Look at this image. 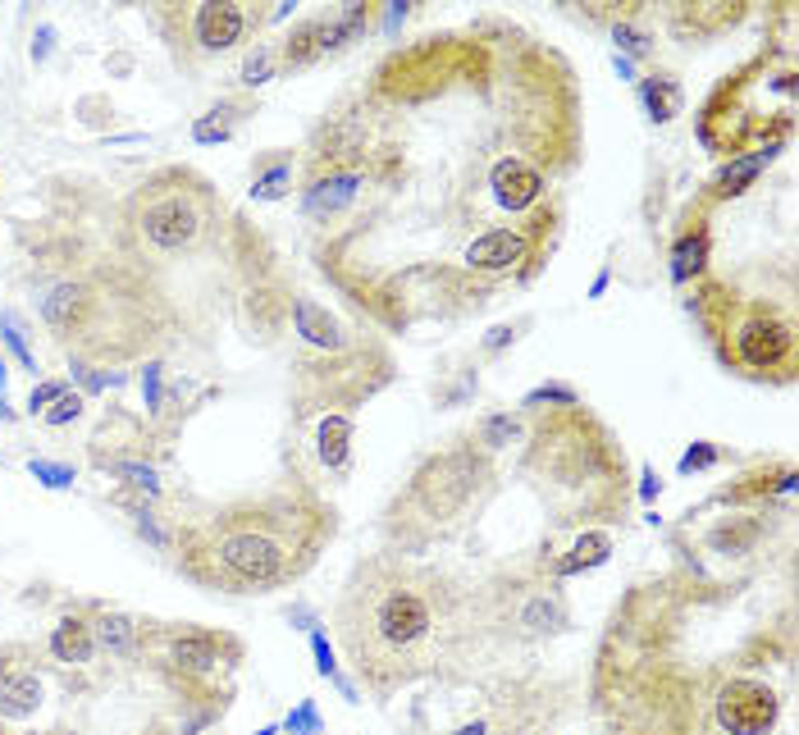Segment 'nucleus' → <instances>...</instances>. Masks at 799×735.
Here are the masks:
<instances>
[{
  "instance_id": "1",
  "label": "nucleus",
  "mask_w": 799,
  "mask_h": 735,
  "mask_svg": "<svg viewBox=\"0 0 799 735\" xmlns=\"http://www.w3.org/2000/svg\"><path fill=\"white\" fill-rule=\"evenodd\" d=\"M576 69L521 23L484 14L388 51L325 110L302 165H343L357 201L316 233V265L384 333L452 325L484 306L467 284L480 238L567 216Z\"/></svg>"
},
{
  "instance_id": "2",
  "label": "nucleus",
  "mask_w": 799,
  "mask_h": 735,
  "mask_svg": "<svg viewBox=\"0 0 799 735\" xmlns=\"http://www.w3.org/2000/svg\"><path fill=\"white\" fill-rule=\"evenodd\" d=\"M475 626V594L462 580L393 548L361 558L333 603V639L375 699L462 662Z\"/></svg>"
},
{
  "instance_id": "3",
  "label": "nucleus",
  "mask_w": 799,
  "mask_h": 735,
  "mask_svg": "<svg viewBox=\"0 0 799 735\" xmlns=\"http://www.w3.org/2000/svg\"><path fill=\"white\" fill-rule=\"evenodd\" d=\"M338 535V512L311 484L238 498L178 526V567L215 594H274L320 562Z\"/></svg>"
},
{
  "instance_id": "4",
  "label": "nucleus",
  "mask_w": 799,
  "mask_h": 735,
  "mask_svg": "<svg viewBox=\"0 0 799 735\" xmlns=\"http://www.w3.org/2000/svg\"><path fill=\"white\" fill-rule=\"evenodd\" d=\"M521 467L535 480L539 498L558 512V526L594 530L599 520H617L626 512V448L585 403L530 412Z\"/></svg>"
},
{
  "instance_id": "5",
  "label": "nucleus",
  "mask_w": 799,
  "mask_h": 735,
  "mask_svg": "<svg viewBox=\"0 0 799 735\" xmlns=\"http://www.w3.org/2000/svg\"><path fill=\"white\" fill-rule=\"evenodd\" d=\"M694 325L718 365L735 380L786 388L799 375V325L795 311L763 293H745L741 284L703 274L690 297Z\"/></svg>"
},
{
  "instance_id": "6",
  "label": "nucleus",
  "mask_w": 799,
  "mask_h": 735,
  "mask_svg": "<svg viewBox=\"0 0 799 735\" xmlns=\"http://www.w3.org/2000/svg\"><path fill=\"white\" fill-rule=\"evenodd\" d=\"M489 494H494V457L475 439H457L439 452L420 457V467L384 507L380 530L393 553L420 558L452 530H462L471 512L484 507Z\"/></svg>"
},
{
  "instance_id": "7",
  "label": "nucleus",
  "mask_w": 799,
  "mask_h": 735,
  "mask_svg": "<svg viewBox=\"0 0 799 735\" xmlns=\"http://www.w3.org/2000/svg\"><path fill=\"white\" fill-rule=\"evenodd\" d=\"M795 110H799V69L790 51L763 46L745 65L718 78V87L699 110V142L718 151L722 161L763 146L786 151L795 133Z\"/></svg>"
},
{
  "instance_id": "8",
  "label": "nucleus",
  "mask_w": 799,
  "mask_h": 735,
  "mask_svg": "<svg viewBox=\"0 0 799 735\" xmlns=\"http://www.w3.org/2000/svg\"><path fill=\"white\" fill-rule=\"evenodd\" d=\"M293 333H297V407L302 412H333L361 407L393 380V356L365 329L338 320L316 297H293Z\"/></svg>"
},
{
  "instance_id": "9",
  "label": "nucleus",
  "mask_w": 799,
  "mask_h": 735,
  "mask_svg": "<svg viewBox=\"0 0 799 735\" xmlns=\"http://www.w3.org/2000/svg\"><path fill=\"white\" fill-rule=\"evenodd\" d=\"M215 216V188L188 165L146 174L124 201V229L142 256H193L210 238Z\"/></svg>"
},
{
  "instance_id": "10",
  "label": "nucleus",
  "mask_w": 799,
  "mask_h": 735,
  "mask_svg": "<svg viewBox=\"0 0 799 735\" xmlns=\"http://www.w3.org/2000/svg\"><path fill=\"white\" fill-rule=\"evenodd\" d=\"M270 19L274 14L252 6V0H193V6L165 0V6L151 10V23H156V33L165 37L183 69H201L210 59L238 51Z\"/></svg>"
},
{
  "instance_id": "11",
  "label": "nucleus",
  "mask_w": 799,
  "mask_h": 735,
  "mask_svg": "<svg viewBox=\"0 0 799 735\" xmlns=\"http://www.w3.org/2000/svg\"><path fill=\"white\" fill-rule=\"evenodd\" d=\"M156 658L161 677L178 685L183 694H201L220 681V671L242 662V645L225 630H206L193 622H174V626H151L142 639V658Z\"/></svg>"
},
{
  "instance_id": "12",
  "label": "nucleus",
  "mask_w": 799,
  "mask_h": 735,
  "mask_svg": "<svg viewBox=\"0 0 799 735\" xmlns=\"http://www.w3.org/2000/svg\"><path fill=\"white\" fill-rule=\"evenodd\" d=\"M722 735H773L786 713V690L754 671H731L709 699Z\"/></svg>"
},
{
  "instance_id": "13",
  "label": "nucleus",
  "mask_w": 799,
  "mask_h": 735,
  "mask_svg": "<svg viewBox=\"0 0 799 735\" xmlns=\"http://www.w3.org/2000/svg\"><path fill=\"white\" fill-rule=\"evenodd\" d=\"M46 699L37 654L28 645H0V722L33 717Z\"/></svg>"
},
{
  "instance_id": "14",
  "label": "nucleus",
  "mask_w": 799,
  "mask_h": 735,
  "mask_svg": "<svg viewBox=\"0 0 799 735\" xmlns=\"http://www.w3.org/2000/svg\"><path fill=\"white\" fill-rule=\"evenodd\" d=\"M795 480H799V471H795V462H763V467H754V471H745L741 480H731L722 494H718V503H735V507H773V503H786L790 494H795Z\"/></svg>"
},
{
  "instance_id": "15",
  "label": "nucleus",
  "mask_w": 799,
  "mask_h": 735,
  "mask_svg": "<svg viewBox=\"0 0 799 735\" xmlns=\"http://www.w3.org/2000/svg\"><path fill=\"white\" fill-rule=\"evenodd\" d=\"M709 256H713V233H709V216H694L676 229L671 248H667V274L676 288L699 284L709 274Z\"/></svg>"
},
{
  "instance_id": "16",
  "label": "nucleus",
  "mask_w": 799,
  "mask_h": 735,
  "mask_svg": "<svg viewBox=\"0 0 799 735\" xmlns=\"http://www.w3.org/2000/svg\"><path fill=\"white\" fill-rule=\"evenodd\" d=\"M749 14V6H671L667 10V28L681 42H713V37H722V33H731L735 23H741Z\"/></svg>"
},
{
  "instance_id": "17",
  "label": "nucleus",
  "mask_w": 799,
  "mask_h": 735,
  "mask_svg": "<svg viewBox=\"0 0 799 735\" xmlns=\"http://www.w3.org/2000/svg\"><path fill=\"white\" fill-rule=\"evenodd\" d=\"M274 55H280V74H302L311 69L316 59L329 55V14H311L293 23L284 42H274Z\"/></svg>"
},
{
  "instance_id": "18",
  "label": "nucleus",
  "mask_w": 799,
  "mask_h": 735,
  "mask_svg": "<svg viewBox=\"0 0 799 735\" xmlns=\"http://www.w3.org/2000/svg\"><path fill=\"white\" fill-rule=\"evenodd\" d=\"M91 639H97V654H110V658H142L146 622L129 617V612H119V607H97V617H91Z\"/></svg>"
},
{
  "instance_id": "19",
  "label": "nucleus",
  "mask_w": 799,
  "mask_h": 735,
  "mask_svg": "<svg viewBox=\"0 0 799 735\" xmlns=\"http://www.w3.org/2000/svg\"><path fill=\"white\" fill-rule=\"evenodd\" d=\"M781 156L777 146H763V151H745V156H731V161H722V169L709 178V201H731V197H745L754 183H758V174L767 169Z\"/></svg>"
},
{
  "instance_id": "20",
  "label": "nucleus",
  "mask_w": 799,
  "mask_h": 735,
  "mask_svg": "<svg viewBox=\"0 0 799 735\" xmlns=\"http://www.w3.org/2000/svg\"><path fill=\"white\" fill-rule=\"evenodd\" d=\"M352 439H357L352 412H325L316 420V462L329 475H348V467H352Z\"/></svg>"
},
{
  "instance_id": "21",
  "label": "nucleus",
  "mask_w": 799,
  "mask_h": 735,
  "mask_svg": "<svg viewBox=\"0 0 799 735\" xmlns=\"http://www.w3.org/2000/svg\"><path fill=\"white\" fill-rule=\"evenodd\" d=\"M763 535H767L763 516L735 512V516H722L718 526L703 535V548H709V553H722V558H745V553H754V548L763 544Z\"/></svg>"
},
{
  "instance_id": "22",
  "label": "nucleus",
  "mask_w": 799,
  "mask_h": 735,
  "mask_svg": "<svg viewBox=\"0 0 799 735\" xmlns=\"http://www.w3.org/2000/svg\"><path fill=\"white\" fill-rule=\"evenodd\" d=\"M297 183V151L274 146L252 161V201H284Z\"/></svg>"
},
{
  "instance_id": "23",
  "label": "nucleus",
  "mask_w": 799,
  "mask_h": 735,
  "mask_svg": "<svg viewBox=\"0 0 799 735\" xmlns=\"http://www.w3.org/2000/svg\"><path fill=\"white\" fill-rule=\"evenodd\" d=\"M46 654L65 667H87L97 658V639H91V617L83 612H69V617H59L46 635Z\"/></svg>"
},
{
  "instance_id": "24",
  "label": "nucleus",
  "mask_w": 799,
  "mask_h": 735,
  "mask_svg": "<svg viewBox=\"0 0 799 735\" xmlns=\"http://www.w3.org/2000/svg\"><path fill=\"white\" fill-rule=\"evenodd\" d=\"M639 101H644V110H649L654 124H671V119L686 110V87H681L676 74L654 69V74L639 78Z\"/></svg>"
},
{
  "instance_id": "25",
  "label": "nucleus",
  "mask_w": 799,
  "mask_h": 735,
  "mask_svg": "<svg viewBox=\"0 0 799 735\" xmlns=\"http://www.w3.org/2000/svg\"><path fill=\"white\" fill-rule=\"evenodd\" d=\"M612 530H585L576 544H571V553L567 558H558L552 562V580H571V575H580V571H594V567H603L608 558H612Z\"/></svg>"
},
{
  "instance_id": "26",
  "label": "nucleus",
  "mask_w": 799,
  "mask_h": 735,
  "mask_svg": "<svg viewBox=\"0 0 799 735\" xmlns=\"http://www.w3.org/2000/svg\"><path fill=\"white\" fill-rule=\"evenodd\" d=\"M252 114V101L248 97H233V101H220L215 110H206L197 124H193V142L197 146H215V142H229L233 129L242 124V119Z\"/></svg>"
},
{
  "instance_id": "27",
  "label": "nucleus",
  "mask_w": 799,
  "mask_h": 735,
  "mask_svg": "<svg viewBox=\"0 0 799 735\" xmlns=\"http://www.w3.org/2000/svg\"><path fill=\"white\" fill-rule=\"evenodd\" d=\"M521 435H526V416H521V412H494V416H484V420L475 425L471 439H475L489 457H494V452H503L507 443H516Z\"/></svg>"
},
{
  "instance_id": "28",
  "label": "nucleus",
  "mask_w": 799,
  "mask_h": 735,
  "mask_svg": "<svg viewBox=\"0 0 799 735\" xmlns=\"http://www.w3.org/2000/svg\"><path fill=\"white\" fill-rule=\"evenodd\" d=\"M612 33V42H617V55L622 59H654V51H658V37L649 33V28H639V19H622V23H612L608 28Z\"/></svg>"
},
{
  "instance_id": "29",
  "label": "nucleus",
  "mask_w": 799,
  "mask_h": 735,
  "mask_svg": "<svg viewBox=\"0 0 799 735\" xmlns=\"http://www.w3.org/2000/svg\"><path fill=\"white\" fill-rule=\"evenodd\" d=\"M270 78H280V55H274V42H261L256 51H248V59H242L238 83L242 87H265Z\"/></svg>"
},
{
  "instance_id": "30",
  "label": "nucleus",
  "mask_w": 799,
  "mask_h": 735,
  "mask_svg": "<svg viewBox=\"0 0 799 735\" xmlns=\"http://www.w3.org/2000/svg\"><path fill=\"white\" fill-rule=\"evenodd\" d=\"M726 457H731V452H726L722 443H713V439H694V443L681 452V462H676V471H681V475H699V471L722 467Z\"/></svg>"
},
{
  "instance_id": "31",
  "label": "nucleus",
  "mask_w": 799,
  "mask_h": 735,
  "mask_svg": "<svg viewBox=\"0 0 799 735\" xmlns=\"http://www.w3.org/2000/svg\"><path fill=\"white\" fill-rule=\"evenodd\" d=\"M580 403V393L571 388V384H562V380H552V384H539V388H530L526 397H521V412H544V407H576Z\"/></svg>"
},
{
  "instance_id": "32",
  "label": "nucleus",
  "mask_w": 799,
  "mask_h": 735,
  "mask_svg": "<svg viewBox=\"0 0 799 735\" xmlns=\"http://www.w3.org/2000/svg\"><path fill=\"white\" fill-rule=\"evenodd\" d=\"M28 471H33L46 489H69L74 484V467L69 462H46V457H33V462H28Z\"/></svg>"
},
{
  "instance_id": "33",
  "label": "nucleus",
  "mask_w": 799,
  "mask_h": 735,
  "mask_svg": "<svg viewBox=\"0 0 799 735\" xmlns=\"http://www.w3.org/2000/svg\"><path fill=\"white\" fill-rule=\"evenodd\" d=\"M280 731H293V735H325L316 703H311V699H302V709H297V713H288V722H284Z\"/></svg>"
},
{
  "instance_id": "34",
  "label": "nucleus",
  "mask_w": 799,
  "mask_h": 735,
  "mask_svg": "<svg viewBox=\"0 0 799 735\" xmlns=\"http://www.w3.org/2000/svg\"><path fill=\"white\" fill-rule=\"evenodd\" d=\"M83 407H87V403H83V393H59V397H55V407H51L42 420H46V425H55V430H59V425L78 420V416H83Z\"/></svg>"
},
{
  "instance_id": "35",
  "label": "nucleus",
  "mask_w": 799,
  "mask_h": 735,
  "mask_svg": "<svg viewBox=\"0 0 799 735\" xmlns=\"http://www.w3.org/2000/svg\"><path fill=\"white\" fill-rule=\"evenodd\" d=\"M311 654H316V671H320L325 681H333L338 671H343V667H338V654H333V645H329L325 630H311Z\"/></svg>"
},
{
  "instance_id": "36",
  "label": "nucleus",
  "mask_w": 799,
  "mask_h": 735,
  "mask_svg": "<svg viewBox=\"0 0 799 735\" xmlns=\"http://www.w3.org/2000/svg\"><path fill=\"white\" fill-rule=\"evenodd\" d=\"M59 393H69V384H65V380L37 384V388H33V397H28V416H46V412L55 407V397H59Z\"/></svg>"
},
{
  "instance_id": "37",
  "label": "nucleus",
  "mask_w": 799,
  "mask_h": 735,
  "mask_svg": "<svg viewBox=\"0 0 799 735\" xmlns=\"http://www.w3.org/2000/svg\"><path fill=\"white\" fill-rule=\"evenodd\" d=\"M0 339H6V343H10V352L19 356V365H23V371H33V375H37V361H33V352H28V343H23V333L14 329V320H10V316H6V320H0Z\"/></svg>"
},
{
  "instance_id": "38",
  "label": "nucleus",
  "mask_w": 799,
  "mask_h": 735,
  "mask_svg": "<svg viewBox=\"0 0 799 735\" xmlns=\"http://www.w3.org/2000/svg\"><path fill=\"white\" fill-rule=\"evenodd\" d=\"M516 329H521V325H499V329H489L480 348H484V352H503L507 343H516V339H521V333H516Z\"/></svg>"
},
{
  "instance_id": "39",
  "label": "nucleus",
  "mask_w": 799,
  "mask_h": 735,
  "mask_svg": "<svg viewBox=\"0 0 799 735\" xmlns=\"http://www.w3.org/2000/svg\"><path fill=\"white\" fill-rule=\"evenodd\" d=\"M142 393H146V407L156 412V407H161V361H151V365H146V375H142Z\"/></svg>"
},
{
  "instance_id": "40",
  "label": "nucleus",
  "mask_w": 799,
  "mask_h": 735,
  "mask_svg": "<svg viewBox=\"0 0 799 735\" xmlns=\"http://www.w3.org/2000/svg\"><path fill=\"white\" fill-rule=\"evenodd\" d=\"M407 19H412V6H384V10H380V28H384L388 37H393V33H397V28H403Z\"/></svg>"
},
{
  "instance_id": "41",
  "label": "nucleus",
  "mask_w": 799,
  "mask_h": 735,
  "mask_svg": "<svg viewBox=\"0 0 799 735\" xmlns=\"http://www.w3.org/2000/svg\"><path fill=\"white\" fill-rule=\"evenodd\" d=\"M658 494H663V480H658V471L639 467V498H644V503H654Z\"/></svg>"
},
{
  "instance_id": "42",
  "label": "nucleus",
  "mask_w": 799,
  "mask_h": 735,
  "mask_svg": "<svg viewBox=\"0 0 799 735\" xmlns=\"http://www.w3.org/2000/svg\"><path fill=\"white\" fill-rule=\"evenodd\" d=\"M612 69H617L622 78H635V65H631V59H622V55H612Z\"/></svg>"
},
{
  "instance_id": "43",
  "label": "nucleus",
  "mask_w": 799,
  "mask_h": 735,
  "mask_svg": "<svg viewBox=\"0 0 799 735\" xmlns=\"http://www.w3.org/2000/svg\"><path fill=\"white\" fill-rule=\"evenodd\" d=\"M608 279H612V270H599V279L590 284V297H603V288H608Z\"/></svg>"
},
{
  "instance_id": "44",
  "label": "nucleus",
  "mask_w": 799,
  "mask_h": 735,
  "mask_svg": "<svg viewBox=\"0 0 799 735\" xmlns=\"http://www.w3.org/2000/svg\"><path fill=\"white\" fill-rule=\"evenodd\" d=\"M0 407H6V356H0Z\"/></svg>"
}]
</instances>
